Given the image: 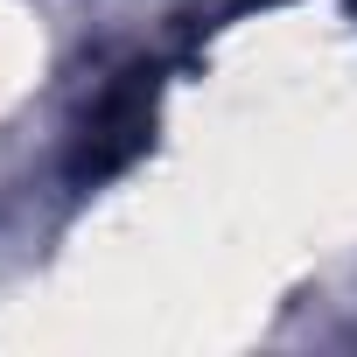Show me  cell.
<instances>
[{"mask_svg":"<svg viewBox=\"0 0 357 357\" xmlns=\"http://www.w3.org/2000/svg\"><path fill=\"white\" fill-rule=\"evenodd\" d=\"M147 140H154V77L126 70L112 91L91 98V112H84V126L70 140V183L91 190V183H105V175H119Z\"/></svg>","mask_w":357,"mask_h":357,"instance_id":"1","label":"cell"}]
</instances>
